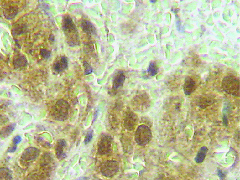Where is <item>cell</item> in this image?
Instances as JSON below:
<instances>
[{"mask_svg": "<svg viewBox=\"0 0 240 180\" xmlns=\"http://www.w3.org/2000/svg\"><path fill=\"white\" fill-rule=\"evenodd\" d=\"M213 102V101L211 100H208V99H206V98H201L200 101L199 102V106L201 107V108H204V106L205 107H207L208 105H210Z\"/></svg>", "mask_w": 240, "mask_h": 180, "instance_id": "cell-21", "label": "cell"}, {"mask_svg": "<svg viewBox=\"0 0 240 180\" xmlns=\"http://www.w3.org/2000/svg\"><path fill=\"white\" fill-rule=\"evenodd\" d=\"M13 64L14 68L16 69L25 67L27 65V58L24 54L18 53L14 56Z\"/></svg>", "mask_w": 240, "mask_h": 180, "instance_id": "cell-9", "label": "cell"}, {"mask_svg": "<svg viewBox=\"0 0 240 180\" xmlns=\"http://www.w3.org/2000/svg\"><path fill=\"white\" fill-rule=\"evenodd\" d=\"M60 67L62 71L67 70L68 68V60L67 57L61 56L60 61Z\"/></svg>", "mask_w": 240, "mask_h": 180, "instance_id": "cell-20", "label": "cell"}, {"mask_svg": "<svg viewBox=\"0 0 240 180\" xmlns=\"http://www.w3.org/2000/svg\"><path fill=\"white\" fill-rule=\"evenodd\" d=\"M92 138V131H89L87 134L86 137H85V143L86 144H88Z\"/></svg>", "mask_w": 240, "mask_h": 180, "instance_id": "cell-25", "label": "cell"}, {"mask_svg": "<svg viewBox=\"0 0 240 180\" xmlns=\"http://www.w3.org/2000/svg\"><path fill=\"white\" fill-rule=\"evenodd\" d=\"M40 55L45 59H48L51 56V52L46 49H43L40 50Z\"/></svg>", "mask_w": 240, "mask_h": 180, "instance_id": "cell-23", "label": "cell"}, {"mask_svg": "<svg viewBox=\"0 0 240 180\" xmlns=\"http://www.w3.org/2000/svg\"><path fill=\"white\" fill-rule=\"evenodd\" d=\"M112 139L108 135H103L98 143V152L100 155L109 154L112 150Z\"/></svg>", "mask_w": 240, "mask_h": 180, "instance_id": "cell-6", "label": "cell"}, {"mask_svg": "<svg viewBox=\"0 0 240 180\" xmlns=\"http://www.w3.org/2000/svg\"><path fill=\"white\" fill-rule=\"evenodd\" d=\"M126 77L122 72H119L115 76L113 82V89L117 90L123 86Z\"/></svg>", "mask_w": 240, "mask_h": 180, "instance_id": "cell-15", "label": "cell"}, {"mask_svg": "<svg viewBox=\"0 0 240 180\" xmlns=\"http://www.w3.org/2000/svg\"><path fill=\"white\" fill-rule=\"evenodd\" d=\"M70 105L63 99L57 101L52 111V116L55 120L63 121L68 118Z\"/></svg>", "mask_w": 240, "mask_h": 180, "instance_id": "cell-3", "label": "cell"}, {"mask_svg": "<svg viewBox=\"0 0 240 180\" xmlns=\"http://www.w3.org/2000/svg\"><path fill=\"white\" fill-rule=\"evenodd\" d=\"M138 121V118L135 113L129 112L127 114L124 121V126L128 131H132L135 129Z\"/></svg>", "mask_w": 240, "mask_h": 180, "instance_id": "cell-8", "label": "cell"}, {"mask_svg": "<svg viewBox=\"0 0 240 180\" xmlns=\"http://www.w3.org/2000/svg\"><path fill=\"white\" fill-rule=\"evenodd\" d=\"M223 123L226 126H227L228 124V120H227V118L226 116H224L223 117Z\"/></svg>", "mask_w": 240, "mask_h": 180, "instance_id": "cell-29", "label": "cell"}, {"mask_svg": "<svg viewBox=\"0 0 240 180\" xmlns=\"http://www.w3.org/2000/svg\"><path fill=\"white\" fill-rule=\"evenodd\" d=\"M118 163L115 161H107L103 163L101 167V172L106 177L115 176L119 170Z\"/></svg>", "mask_w": 240, "mask_h": 180, "instance_id": "cell-5", "label": "cell"}, {"mask_svg": "<svg viewBox=\"0 0 240 180\" xmlns=\"http://www.w3.org/2000/svg\"><path fill=\"white\" fill-rule=\"evenodd\" d=\"M218 176H219V177H220V179H221V180L223 179L225 177L224 174L222 172V171H221V170H220V169H218Z\"/></svg>", "mask_w": 240, "mask_h": 180, "instance_id": "cell-28", "label": "cell"}, {"mask_svg": "<svg viewBox=\"0 0 240 180\" xmlns=\"http://www.w3.org/2000/svg\"><path fill=\"white\" fill-rule=\"evenodd\" d=\"M53 69L57 73H59L62 72V71L60 67V61H57L55 62L53 65Z\"/></svg>", "mask_w": 240, "mask_h": 180, "instance_id": "cell-24", "label": "cell"}, {"mask_svg": "<svg viewBox=\"0 0 240 180\" xmlns=\"http://www.w3.org/2000/svg\"><path fill=\"white\" fill-rule=\"evenodd\" d=\"M196 89V82L190 77L185 78L183 85V90L185 95H190Z\"/></svg>", "mask_w": 240, "mask_h": 180, "instance_id": "cell-11", "label": "cell"}, {"mask_svg": "<svg viewBox=\"0 0 240 180\" xmlns=\"http://www.w3.org/2000/svg\"><path fill=\"white\" fill-rule=\"evenodd\" d=\"M222 87L227 93L235 97H240V80L239 78L229 75L224 78Z\"/></svg>", "mask_w": 240, "mask_h": 180, "instance_id": "cell-2", "label": "cell"}, {"mask_svg": "<svg viewBox=\"0 0 240 180\" xmlns=\"http://www.w3.org/2000/svg\"><path fill=\"white\" fill-rule=\"evenodd\" d=\"M17 146H14L13 145L12 147H10L8 149V152L9 153H13V152H15L16 151V149H17Z\"/></svg>", "mask_w": 240, "mask_h": 180, "instance_id": "cell-27", "label": "cell"}, {"mask_svg": "<svg viewBox=\"0 0 240 180\" xmlns=\"http://www.w3.org/2000/svg\"><path fill=\"white\" fill-rule=\"evenodd\" d=\"M151 129L147 125L142 124L138 126L135 134V140L140 146H145L151 142L152 139Z\"/></svg>", "mask_w": 240, "mask_h": 180, "instance_id": "cell-4", "label": "cell"}, {"mask_svg": "<svg viewBox=\"0 0 240 180\" xmlns=\"http://www.w3.org/2000/svg\"><path fill=\"white\" fill-rule=\"evenodd\" d=\"M207 152L208 148L207 147H201L198 151L196 157L195 158L196 162L198 164L203 162L206 158Z\"/></svg>", "mask_w": 240, "mask_h": 180, "instance_id": "cell-17", "label": "cell"}, {"mask_svg": "<svg viewBox=\"0 0 240 180\" xmlns=\"http://www.w3.org/2000/svg\"><path fill=\"white\" fill-rule=\"evenodd\" d=\"M67 146L66 141L64 139H60L58 140L56 144L55 148V154L58 159L62 160L66 157V154L64 152V149Z\"/></svg>", "mask_w": 240, "mask_h": 180, "instance_id": "cell-13", "label": "cell"}, {"mask_svg": "<svg viewBox=\"0 0 240 180\" xmlns=\"http://www.w3.org/2000/svg\"><path fill=\"white\" fill-rule=\"evenodd\" d=\"M81 27L84 33L88 35L96 34V28L89 21L84 20L81 24Z\"/></svg>", "mask_w": 240, "mask_h": 180, "instance_id": "cell-14", "label": "cell"}, {"mask_svg": "<svg viewBox=\"0 0 240 180\" xmlns=\"http://www.w3.org/2000/svg\"><path fill=\"white\" fill-rule=\"evenodd\" d=\"M62 29L69 46L74 47L80 44L78 30L69 15L62 17Z\"/></svg>", "mask_w": 240, "mask_h": 180, "instance_id": "cell-1", "label": "cell"}, {"mask_svg": "<svg viewBox=\"0 0 240 180\" xmlns=\"http://www.w3.org/2000/svg\"><path fill=\"white\" fill-rule=\"evenodd\" d=\"M39 151L35 148H29L25 150L22 155V159L27 162L35 160L39 154Z\"/></svg>", "mask_w": 240, "mask_h": 180, "instance_id": "cell-10", "label": "cell"}, {"mask_svg": "<svg viewBox=\"0 0 240 180\" xmlns=\"http://www.w3.org/2000/svg\"><path fill=\"white\" fill-rule=\"evenodd\" d=\"M50 39L51 41H54L55 36L53 34L50 35Z\"/></svg>", "mask_w": 240, "mask_h": 180, "instance_id": "cell-30", "label": "cell"}, {"mask_svg": "<svg viewBox=\"0 0 240 180\" xmlns=\"http://www.w3.org/2000/svg\"><path fill=\"white\" fill-rule=\"evenodd\" d=\"M150 100L147 95H140L137 96L134 101V106L136 110L138 111H143L149 108L150 106Z\"/></svg>", "mask_w": 240, "mask_h": 180, "instance_id": "cell-7", "label": "cell"}, {"mask_svg": "<svg viewBox=\"0 0 240 180\" xmlns=\"http://www.w3.org/2000/svg\"><path fill=\"white\" fill-rule=\"evenodd\" d=\"M18 12V8L17 5L6 6L3 8V13L7 19L11 20L14 18Z\"/></svg>", "mask_w": 240, "mask_h": 180, "instance_id": "cell-12", "label": "cell"}, {"mask_svg": "<svg viewBox=\"0 0 240 180\" xmlns=\"http://www.w3.org/2000/svg\"><path fill=\"white\" fill-rule=\"evenodd\" d=\"M84 68H85V75H89V74H90L92 73L93 69H92V67L86 61H85L84 62Z\"/></svg>", "mask_w": 240, "mask_h": 180, "instance_id": "cell-22", "label": "cell"}, {"mask_svg": "<svg viewBox=\"0 0 240 180\" xmlns=\"http://www.w3.org/2000/svg\"><path fill=\"white\" fill-rule=\"evenodd\" d=\"M158 68L154 62H151L147 69L148 74L151 76H155L158 73Z\"/></svg>", "mask_w": 240, "mask_h": 180, "instance_id": "cell-19", "label": "cell"}, {"mask_svg": "<svg viewBox=\"0 0 240 180\" xmlns=\"http://www.w3.org/2000/svg\"><path fill=\"white\" fill-rule=\"evenodd\" d=\"M22 141V138L20 136L18 135L15 136L13 139V144L14 146H17Z\"/></svg>", "mask_w": 240, "mask_h": 180, "instance_id": "cell-26", "label": "cell"}, {"mask_svg": "<svg viewBox=\"0 0 240 180\" xmlns=\"http://www.w3.org/2000/svg\"><path fill=\"white\" fill-rule=\"evenodd\" d=\"M11 172L5 168H0V180H12Z\"/></svg>", "mask_w": 240, "mask_h": 180, "instance_id": "cell-18", "label": "cell"}, {"mask_svg": "<svg viewBox=\"0 0 240 180\" xmlns=\"http://www.w3.org/2000/svg\"><path fill=\"white\" fill-rule=\"evenodd\" d=\"M16 126V124L13 123L4 127L0 131V136L3 138L8 137L15 130Z\"/></svg>", "mask_w": 240, "mask_h": 180, "instance_id": "cell-16", "label": "cell"}]
</instances>
